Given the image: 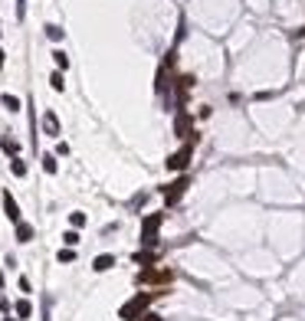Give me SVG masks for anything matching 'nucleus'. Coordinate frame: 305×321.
Wrapping results in <instances>:
<instances>
[{"mask_svg":"<svg viewBox=\"0 0 305 321\" xmlns=\"http://www.w3.org/2000/svg\"><path fill=\"white\" fill-rule=\"evenodd\" d=\"M161 295V292H138L135 298H128L125 305L118 308V318L122 321H141L145 315H148V308H151V302Z\"/></svg>","mask_w":305,"mask_h":321,"instance_id":"1","label":"nucleus"},{"mask_svg":"<svg viewBox=\"0 0 305 321\" xmlns=\"http://www.w3.org/2000/svg\"><path fill=\"white\" fill-rule=\"evenodd\" d=\"M161 223H164V213H151V216L141 219V246H145V249L157 246V229H161Z\"/></svg>","mask_w":305,"mask_h":321,"instance_id":"2","label":"nucleus"},{"mask_svg":"<svg viewBox=\"0 0 305 321\" xmlns=\"http://www.w3.org/2000/svg\"><path fill=\"white\" fill-rule=\"evenodd\" d=\"M190 157H194V141H187L180 151H174V154L164 161V167H167L171 174H184V171L190 167Z\"/></svg>","mask_w":305,"mask_h":321,"instance_id":"3","label":"nucleus"},{"mask_svg":"<svg viewBox=\"0 0 305 321\" xmlns=\"http://www.w3.org/2000/svg\"><path fill=\"white\" fill-rule=\"evenodd\" d=\"M171 279H174V272L167 266H148L138 272V285H164Z\"/></svg>","mask_w":305,"mask_h":321,"instance_id":"4","label":"nucleus"},{"mask_svg":"<svg viewBox=\"0 0 305 321\" xmlns=\"http://www.w3.org/2000/svg\"><path fill=\"white\" fill-rule=\"evenodd\" d=\"M187 187H190V177H187V174H180V177H174L171 184L164 187V204H167V207L180 204V197L187 194Z\"/></svg>","mask_w":305,"mask_h":321,"instance_id":"5","label":"nucleus"},{"mask_svg":"<svg viewBox=\"0 0 305 321\" xmlns=\"http://www.w3.org/2000/svg\"><path fill=\"white\" fill-rule=\"evenodd\" d=\"M174 134H177V138H190V134H194V118L184 108H177V115H174Z\"/></svg>","mask_w":305,"mask_h":321,"instance_id":"6","label":"nucleus"},{"mask_svg":"<svg viewBox=\"0 0 305 321\" xmlns=\"http://www.w3.org/2000/svg\"><path fill=\"white\" fill-rule=\"evenodd\" d=\"M3 213H7L10 223H20V219H23V216H20V204L13 200V194H10V190L3 194Z\"/></svg>","mask_w":305,"mask_h":321,"instance_id":"7","label":"nucleus"},{"mask_svg":"<svg viewBox=\"0 0 305 321\" xmlns=\"http://www.w3.org/2000/svg\"><path fill=\"white\" fill-rule=\"evenodd\" d=\"M43 128H46L49 138H59V118H56V111H43Z\"/></svg>","mask_w":305,"mask_h":321,"instance_id":"8","label":"nucleus"},{"mask_svg":"<svg viewBox=\"0 0 305 321\" xmlns=\"http://www.w3.org/2000/svg\"><path fill=\"white\" fill-rule=\"evenodd\" d=\"M112 266H115V256H112V252H102V256L92 259V269H95V272H109Z\"/></svg>","mask_w":305,"mask_h":321,"instance_id":"9","label":"nucleus"},{"mask_svg":"<svg viewBox=\"0 0 305 321\" xmlns=\"http://www.w3.org/2000/svg\"><path fill=\"white\" fill-rule=\"evenodd\" d=\"M13 229H16V243H30V239H33V226H30V223H23V219L13 223Z\"/></svg>","mask_w":305,"mask_h":321,"instance_id":"10","label":"nucleus"},{"mask_svg":"<svg viewBox=\"0 0 305 321\" xmlns=\"http://www.w3.org/2000/svg\"><path fill=\"white\" fill-rule=\"evenodd\" d=\"M0 148L7 151L10 157H16V154H20V141H16L13 134H3V138H0Z\"/></svg>","mask_w":305,"mask_h":321,"instance_id":"11","label":"nucleus"},{"mask_svg":"<svg viewBox=\"0 0 305 321\" xmlns=\"http://www.w3.org/2000/svg\"><path fill=\"white\" fill-rule=\"evenodd\" d=\"M135 262H138V266H154L157 262V252H151V249H141V252H135Z\"/></svg>","mask_w":305,"mask_h":321,"instance_id":"12","label":"nucleus"},{"mask_svg":"<svg viewBox=\"0 0 305 321\" xmlns=\"http://www.w3.org/2000/svg\"><path fill=\"white\" fill-rule=\"evenodd\" d=\"M13 312H16V318H30V315H33V305L26 302V298H20V302L13 305Z\"/></svg>","mask_w":305,"mask_h":321,"instance_id":"13","label":"nucleus"},{"mask_svg":"<svg viewBox=\"0 0 305 321\" xmlns=\"http://www.w3.org/2000/svg\"><path fill=\"white\" fill-rule=\"evenodd\" d=\"M10 171H13V177H26V164L20 157H10Z\"/></svg>","mask_w":305,"mask_h":321,"instance_id":"14","label":"nucleus"},{"mask_svg":"<svg viewBox=\"0 0 305 321\" xmlns=\"http://www.w3.org/2000/svg\"><path fill=\"white\" fill-rule=\"evenodd\" d=\"M59 262H63V266H69V262H76V249H72V246H66V249H59Z\"/></svg>","mask_w":305,"mask_h":321,"instance_id":"15","label":"nucleus"},{"mask_svg":"<svg viewBox=\"0 0 305 321\" xmlns=\"http://www.w3.org/2000/svg\"><path fill=\"white\" fill-rule=\"evenodd\" d=\"M43 171H46V174H56V171H59V164H56V154H43Z\"/></svg>","mask_w":305,"mask_h":321,"instance_id":"16","label":"nucleus"},{"mask_svg":"<svg viewBox=\"0 0 305 321\" xmlns=\"http://www.w3.org/2000/svg\"><path fill=\"white\" fill-rule=\"evenodd\" d=\"M0 102L7 105V111H20V105H23V102H20V99H16V95H3Z\"/></svg>","mask_w":305,"mask_h":321,"instance_id":"17","label":"nucleus"},{"mask_svg":"<svg viewBox=\"0 0 305 321\" xmlns=\"http://www.w3.org/2000/svg\"><path fill=\"white\" fill-rule=\"evenodd\" d=\"M46 36L53 39V43H59V39H63V26H56V23H49V26H46Z\"/></svg>","mask_w":305,"mask_h":321,"instance_id":"18","label":"nucleus"},{"mask_svg":"<svg viewBox=\"0 0 305 321\" xmlns=\"http://www.w3.org/2000/svg\"><path fill=\"white\" fill-rule=\"evenodd\" d=\"M53 59H56V66H59V69H69V56H66L63 49H56V53H53Z\"/></svg>","mask_w":305,"mask_h":321,"instance_id":"19","label":"nucleus"},{"mask_svg":"<svg viewBox=\"0 0 305 321\" xmlns=\"http://www.w3.org/2000/svg\"><path fill=\"white\" fill-rule=\"evenodd\" d=\"M49 86H53L56 92H63V89H66V82H63V72H53V76H49Z\"/></svg>","mask_w":305,"mask_h":321,"instance_id":"20","label":"nucleus"},{"mask_svg":"<svg viewBox=\"0 0 305 321\" xmlns=\"http://www.w3.org/2000/svg\"><path fill=\"white\" fill-rule=\"evenodd\" d=\"M63 243L66 246H79V233H76V229H66V233H63Z\"/></svg>","mask_w":305,"mask_h":321,"instance_id":"21","label":"nucleus"},{"mask_svg":"<svg viewBox=\"0 0 305 321\" xmlns=\"http://www.w3.org/2000/svg\"><path fill=\"white\" fill-rule=\"evenodd\" d=\"M49 308H53V298L43 295V321H53V318H49Z\"/></svg>","mask_w":305,"mask_h":321,"instance_id":"22","label":"nucleus"},{"mask_svg":"<svg viewBox=\"0 0 305 321\" xmlns=\"http://www.w3.org/2000/svg\"><path fill=\"white\" fill-rule=\"evenodd\" d=\"M69 223H72V226H86V213H72V216H69Z\"/></svg>","mask_w":305,"mask_h":321,"instance_id":"23","label":"nucleus"},{"mask_svg":"<svg viewBox=\"0 0 305 321\" xmlns=\"http://www.w3.org/2000/svg\"><path fill=\"white\" fill-rule=\"evenodd\" d=\"M26 16V0H16V20H23Z\"/></svg>","mask_w":305,"mask_h":321,"instance_id":"24","label":"nucleus"},{"mask_svg":"<svg viewBox=\"0 0 305 321\" xmlns=\"http://www.w3.org/2000/svg\"><path fill=\"white\" fill-rule=\"evenodd\" d=\"M66 154H69V144L59 141V144H56V157H66Z\"/></svg>","mask_w":305,"mask_h":321,"instance_id":"25","label":"nucleus"},{"mask_svg":"<svg viewBox=\"0 0 305 321\" xmlns=\"http://www.w3.org/2000/svg\"><path fill=\"white\" fill-rule=\"evenodd\" d=\"M20 292H33V285H30V279H26V275H20Z\"/></svg>","mask_w":305,"mask_h":321,"instance_id":"26","label":"nucleus"},{"mask_svg":"<svg viewBox=\"0 0 305 321\" xmlns=\"http://www.w3.org/2000/svg\"><path fill=\"white\" fill-rule=\"evenodd\" d=\"M0 312H10V302H7V295H0Z\"/></svg>","mask_w":305,"mask_h":321,"instance_id":"27","label":"nucleus"},{"mask_svg":"<svg viewBox=\"0 0 305 321\" xmlns=\"http://www.w3.org/2000/svg\"><path fill=\"white\" fill-rule=\"evenodd\" d=\"M141 321H161V318H157V315H145V318H141Z\"/></svg>","mask_w":305,"mask_h":321,"instance_id":"28","label":"nucleus"},{"mask_svg":"<svg viewBox=\"0 0 305 321\" xmlns=\"http://www.w3.org/2000/svg\"><path fill=\"white\" fill-rule=\"evenodd\" d=\"M0 292H3V272H0Z\"/></svg>","mask_w":305,"mask_h":321,"instance_id":"29","label":"nucleus"},{"mask_svg":"<svg viewBox=\"0 0 305 321\" xmlns=\"http://www.w3.org/2000/svg\"><path fill=\"white\" fill-rule=\"evenodd\" d=\"M0 66H3V49H0Z\"/></svg>","mask_w":305,"mask_h":321,"instance_id":"30","label":"nucleus"},{"mask_svg":"<svg viewBox=\"0 0 305 321\" xmlns=\"http://www.w3.org/2000/svg\"><path fill=\"white\" fill-rule=\"evenodd\" d=\"M3 321H13V318H3Z\"/></svg>","mask_w":305,"mask_h":321,"instance_id":"31","label":"nucleus"}]
</instances>
